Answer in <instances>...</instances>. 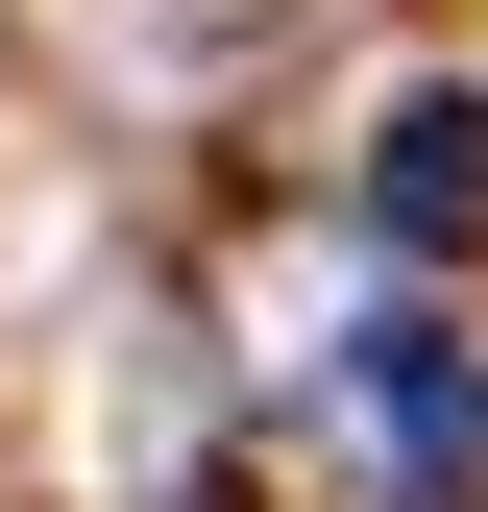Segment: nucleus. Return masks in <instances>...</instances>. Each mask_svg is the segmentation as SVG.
<instances>
[{"label":"nucleus","instance_id":"obj_1","mask_svg":"<svg viewBox=\"0 0 488 512\" xmlns=\"http://www.w3.org/2000/svg\"><path fill=\"white\" fill-rule=\"evenodd\" d=\"M366 439H391V488H488V366L440 342V317L366 342Z\"/></svg>","mask_w":488,"mask_h":512},{"label":"nucleus","instance_id":"obj_2","mask_svg":"<svg viewBox=\"0 0 488 512\" xmlns=\"http://www.w3.org/2000/svg\"><path fill=\"white\" fill-rule=\"evenodd\" d=\"M366 220L440 269V244H488V98H391V147H366Z\"/></svg>","mask_w":488,"mask_h":512}]
</instances>
